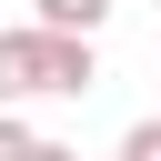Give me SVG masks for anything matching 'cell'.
<instances>
[{
	"label": "cell",
	"mask_w": 161,
	"mask_h": 161,
	"mask_svg": "<svg viewBox=\"0 0 161 161\" xmlns=\"http://www.w3.org/2000/svg\"><path fill=\"white\" fill-rule=\"evenodd\" d=\"M50 91V30H0V101H40Z\"/></svg>",
	"instance_id": "6da1fadb"
},
{
	"label": "cell",
	"mask_w": 161,
	"mask_h": 161,
	"mask_svg": "<svg viewBox=\"0 0 161 161\" xmlns=\"http://www.w3.org/2000/svg\"><path fill=\"white\" fill-rule=\"evenodd\" d=\"M101 80V50H91V30H50V101H80Z\"/></svg>",
	"instance_id": "7a4b0ae2"
},
{
	"label": "cell",
	"mask_w": 161,
	"mask_h": 161,
	"mask_svg": "<svg viewBox=\"0 0 161 161\" xmlns=\"http://www.w3.org/2000/svg\"><path fill=\"white\" fill-rule=\"evenodd\" d=\"M30 20H40V30H101L111 0H30Z\"/></svg>",
	"instance_id": "3957f363"
},
{
	"label": "cell",
	"mask_w": 161,
	"mask_h": 161,
	"mask_svg": "<svg viewBox=\"0 0 161 161\" xmlns=\"http://www.w3.org/2000/svg\"><path fill=\"white\" fill-rule=\"evenodd\" d=\"M30 141H40V131L20 121V101H0V161H30Z\"/></svg>",
	"instance_id": "277c9868"
},
{
	"label": "cell",
	"mask_w": 161,
	"mask_h": 161,
	"mask_svg": "<svg viewBox=\"0 0 161 161\" xmlns=\"http://www.w3.org/2000/svg\"><path fill=\"white\" fill-rule=\"evenodd\" d=\"M121 151H131V161H161V111H151V121H131V131H121Z\"/></svg>",
	"instance_id": "5b68a950"
},
{
	"label": "cell",
	"mask_w": 161,
	"mask_h": 161,
	"mask_svg": "<svg viewBox=\"0 0 161 161\" xmlns=\"http://www.w3.org/2000/svg\"><path fill=\"white\" fill-rule=\"evenodd\" d=\"M30 161H80V151H70V141H30Z\"/></svg>",
	"instance_id": "8992f818"
},
{
	"label": "cell",
	"mask_w": 161,
	"mask_h": 161,
	"mask_svg": "<svg viewBox=\"0 0 161 161\" xmlns=\"http://www.w3.org/2000/svg\"><path fill=\"white\" fill-rule=\"evenodd\" d=\"M121 161H131V151H121Z\"/></svg>",
	"instance_id": "52a82bcc"
}]
</instances>
